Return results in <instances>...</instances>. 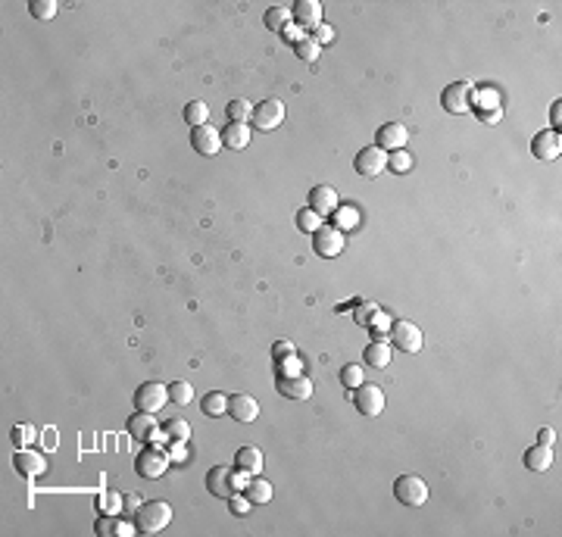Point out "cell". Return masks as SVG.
I'll return each instance as SVG.
<instances>
[{
  "label": "cell",
  "instance_id": "cell-1",
  "mask_svg": "<svg viewBox=\"0 0 562 537\" xmlns=\"http://www.w3.org/2000/svg\"><path fill=\"white\" fill-rule=\"evenodd\" d=\"M172 522V506L166 500H147L135 509V531L138 534H157Z\"/></svg>",
  "mask_w": 562,
  "mask_h": 537
},
{
  "label": "cell",
  "instance_id": "cell-2",
  "mask_svg": "<svg viewBox=\"0 0 562 537\" xmlns=\"http://www.w3.org/2000/svg\"><path fill=\"white\" fill-rule=\"evenodd\" d=\"M240 487H244V478H240L238 472H231L229 466H212L210 472H206V491L222 496V500H231Z\"/></svg>",
  "mask_w": 562,
  "mask_h": 537
},
{
  "label": "cell",
  "instance_id": "cell-3",
  "mask_svg": "<svg viewBox=\"0 0 562 537\" xmlns=\"http://www.w3.org/2000/svg\"><path fill=\"white\" fill-rule=\"evenodd\" d=\"M391 344L403 353H419L422 350V328L410 319H397L391 325Z\"/></svg>",
  "mask_w": 562,
  "mask_h": 537
},
{
  "label": "cell",
  "instance_id": "cell-4",
  "mask_svg": "<svg viewBox=\"0 0 562 537\" xmlns=\"http://www.w3.org/2000/svg\"><path fill=\"white\" fill-rule=\"evenodd\" d=\"M394 496H397L403 506H422L428 500V485L419 475H400L397 485H394Z\"/></svg>",
  "mask_w": 562,
  "mask_h": 537
},
{
  "label": "cell",
  "instance_id": "cell-5",
  "mask_svg": "<svg viewBox=\"0 0 562 537\" xmlns=\"http://www.w3.org/2000/svg\"><path fill=\"white\" fill-rule=\"evenodd\" d=\"M312 250H316L319 257H325V259L338 257V253L344 250V234H340V228L322 222L316 231H312Z\"/></svg>",
  "mask_w": 562,
  "mask_h": 537
},
{
  "label": "cell",
  "instance_id": "cell-6",
  "mask_svg": "<svg viewBox=\"0 0 562 537\" xmlns=\"http://www.w3.org/2000/svg\"><path fill=\"white\" fill-rule=\"evenodd\" d=\"M169 403V387H163L159 381H144L135 391V406L140 413H159Z\"/></svg>",
  "mask_w": 562,
  "mask_h": 537
},
{
  "label": "cell",
  "instance_id": "cell-7",
  "mask_svg": "<svg viewBox=\"0 0 562 537\" xmlns=\"http://www.w3.org/2000/svg\"><path fill=\"white\" fill-rule=\"evenodd\" d=\"M135 468H138V475L140 478H159V475L169 468V459H166V453L163 450H157V447H147V450H140V453L135 456Z\"/></svg>",
  "mask_w": 562,
  "mask_h": 537
},
{
  "label": "cell",
  "instance_id": "cell-8",
  "mask_svg": "<svg viewBox=\"0 0 562 537\" xmlns=\"http://www.w3.org/2000/svg\"><path fill=\"white\" fill-rule=\"evenodd\" d=\"M353 403H356V409L366 419H375V415H381V409H384V391H381L378 385H359L356 394H353Z\"/></svg>",
  "mask_w": 562,
  "mask_h": 537
},
{
  "label": "cell",
  "instance_id": "cell-9",
  "mask_svg": "<svg viewBox=\"0 0 562 537\" xmlns=\"http://www.w3.org/2000/svg\"><path fill=\"white\" fill-rule=\"evenodd\" d=\"M291 19L300 29L316 31L319 25H322V3H319V0H297V3L291 6Z\"/></svg>",
  "mask_w": 562,
  "mask_h": 537
},
{
  "label": "cell",
  "instance_id": "cell-10",
  "mask_svg": "<svg viewBox=\"0 0 562 537\" xmlns=\"http://www.w3.org/2000/svg\"><path fill=\"white\" fill-rule=\"evenodd\" d=\"M281 119H284V103H281V100H263V103L253 110L250 122L257 125V131H272L281 125Z\"/></svg>",
  "mask_w": 562,
  "mask_h": 537
},
{
  "label": "cell",
  "instance_id": "cell-11",
  "mask_svg": "<svg viewBox=\"0 0 562 537\" xmlns=\"http://www.w3.org/2000/svg\"><path fill=\"white\" fill-rule=\"evenodd\" d=\"M275 387H278L281 397H287V400H310L312 397V381L300 372L297 375H278Z\"/></svg>",
  "mask_w": 562,
  "mask_h": 537
},
{
  "label": "cell",
  "instance_id": "cell-12",
  "mask_svg": "<svg viewBox=\"0 0 562 537\" xmlns=\"http://www.w3.org/2000/svg\"><path fill=\"white\" fill-rule=\"evenodd\" d=\"M472 85L468 82H453V85H447V91L440 94V103H444V110L447 113H466L468 110V103H472Z\"/></svg>",
  "mask_w": 562,
  "mask_h": 537
},
{
  "label": "cell",
  "instance_id": "cell-13",
  "mask_svg": "<svg viewBox=\"0 0 562 537\" xmlns=\"http://www.w3.org/2000/svg\"><path fill=\"white\" fill-rule=\"evenodd\" d=\"M353 166H356L359 176L375 178V176H381V172L387 169V157H384V150H381V147H366V150L356 153Z\"/></svg>",
  "mask_w": 562,
  "mask_h": 537
},
{
  "label": "cell",
  "instance_id": "cell-14",
  "mask_svg": "<svg viewBox=\"0 0 562 537\" xmlns=\"http://www.w3.org/2000/svg\"><path fill=\"white\" fill-rule=\"evenodd\" d=\"M191 144L200 157H212V153H219V147H222V131L212 129L210 122L197 125V129L191 131Z\"/></svg>",
  "mask_w": 562,
  "mask_h": 537
},
{
  "label": "cell",
  "instance_id": "cell-15",
  "mask_svg": "<svg viewBox=\"0 0 562 537\" xmlns=\"http://www.w3.org/2000/svg\"><path fill=\"white\" fill-rule=\"evenodd\" d=\"M13 466H16V472L22 475V478H38V475L47 472L44 456L35 453V450H25V447H19V453L13 456Z\"/></svg>",
  "mask_w": 562,
  "mask_h": 537
},
{
  "label": "cell",
  "instance_id": "cell-16",
  "mask_svg": "<svg viewBox=\"0 0 562 537\" xmlns=\"http://www.w3.org/2000/svg\"><path fill=\"white\" fill-rule=\"evenodd\" d=\"M129 431L140 444H150V441L159 438V425H157V419H153V413H140V409L129 419Z\"/></svg>",
  "mask_w": 562,
  "mask_h": 537
},
{
  "label": "cell",
  "instance_id": "cell-17",
  "mask_svg": "<svg viewBox=\"0 0 562 537\" xmlns=\"http://www.w3.org/2000/svg\"><path fill=\"white\" fill-rule=\"evenodd\" d=\"M375 141H378L381 150H403L406 141H410V131H406V125H400V122H387L378 129Z\"/></svg>",
  "mask_w": 562,
  "mask_h": 537
},
{
  "label": "cell",
  "instance_id": "cell-18",
  "mask_svg": "<svg viewBox=\"0 0 562 537\" xmlns=\"http://www.w3.org/2000/svg\"><path fill=\"white\" fill-rule=\"evenodd\" d=\"M229 415L234 422H257L259 415V403L250 397V394H231L229 397Z\"/></svg>",
  "mask_w": 562,
  "mask_h": 537
},
{
  "label": "cell",
  "instance_id": "cell-19",
  "mask_svg": "<svg viewBox=\"0 0 562 537\" xmlns=\"http://www.w3.org/2000/svg\"><path fill=\"white\" fill-rule=\"evenodd\" d=\"M531 153L538 159H556L562 153V141H559V131H540L538 138L531 141Z\"/></svg>",
  "mask_w": 562,
  "mask_h": 537
},
{
  "label": "cell",
  "instance_id": "cell-20",
  "mask_svg": "<svg viewBox=\"0 0 562 537\" xmlns=\"http://www.w3.org/2000/svg\"><path fill=\"white\" fill-rule=\"evenodd\" d=\"M310 210L319 213V216H328V213L338 210V194H334V187L328 185H316L310 191Z\"/></svg>",
  "mask_w": 562,
  "mask_h": 537
},
{
  "label": "cell",
  "instance_id": "cell-21",
  "mask_svg": "<svg viewBox=\"0 0 562 537\" xmlns=\"http://www.w3.org/2000/svg\"><path fill=\"white\" fill-rule=\"evenodd\" d=\"M234 468H238L240 475H259V468H263V453H259L257 447H240L238 456H234Z\"/></svg>",
  "mask_w": 562,
  "mask_h": 537
},
{
  "label": "cell",
  "instance_id": "cell-22",
  "mask_svg": "<svg viewBox=\"0 0 562 537\" xmlns=\"http://www.w3.org/2000/svg\"><path fill=\"white\" fill-rule=\"evenodd\" d=\"M250 144V129L244 122H229V129L222 131V147H231V150H244Z\"/></svg>",
  "mask_w": 562,
  "mask_h": 537
},
{
  "label": "cell",
  "instance_id": "cell-23",
  "mask_svg": "<svg viewBox=\"0 0 562 537\" xmlns=\"http://www.w3.org/2000/svg\"><path fill=\"white\" fill-rule=\"evenodd\" d=\"M525 466L531 468V472H547V468L553 466V450L544 447V444H534L525 453Z\"/></svg>",
  "mask_w": 562,
  "mask_h": 537
},
{
  "label": "cell",
  "instance_id": "cell-24",
  "mask_svg": "<svg viewBox=\"0 0 562 537\" xmlns=\"http://www.w3.org/2000/svg\"><path fill=\"white\" fill-rule=\"evenodd\" d=\"M263 19H266V29L275 31V35H284V31L291 29V22H294L287 6H272V10H266Z\"/></svg>",
  "mask_w": 562,
  "mask_h": 537
},
{
  "label": "cell",
  "instance_id": "cell-25",
  "mask_svg": "<svg viewBox=\"0 0 562 537\" xmlns=\"http://www.w3.org/2000/svg\"><path fill=\"white\" fill-rule=\"evenodd\" d=\"M366 362H369L372 368H384L387 362H391V344H384V338L372 341V344L366 347Z\"/></svg>",
  "mask_w": 562,
  "mask_h": 537
},
{
  "label": "cell",
  "instance_id": "cell-26",
  "mask_svg": "<svg viewBox=\"0 0 562 537\" xmlns=\"http://www.w3.org/2000/svg\"><path fill=\"white\" fill-rule=\"evenodd\" d=\"M94 531H97L100 537H122V534H131V525L119 522L116 515H103V519H97Z\"/></svg>",
  "mask_w": 562,
  "mask_h": 537
},
{
  "label": "cell",
  "instance_id": "cell-27",
  "mask_svg": "<svg viewBox=\"0 0 562 537\" xmlns=\"http://www.w3.org/2000/svg\"><path fill=\"white\" fill-rule=\"evenodd\" d=\"M294 53H297V59H303V63H316L319 53H322V44L316 41V38H297L294 41Z\"/></svg>",
  "mask_w": 562,
  "mask_h": 537
},
{
  "label": "cell",
  "instance_id": "cell-28",
  "mask_svg": "<svg viewBox=\"0 0 562 537\" xmlns=\"http://www.w3.org/2000/svg\"><path fill=\"white\" fill-rule=\"evenodd\" d=\"M244 496L250 503H259V506H263V503L272 500V485H269V481H263V478L247 481V485H244Z\"/></svg>",
  "mask_w": 562,
  "mask_h": 537
},
{
  "label": "cell",
  "instance_id": "cell-29",
  "mask_svg": "<svg viewBox=\"0 0 562 537\" xmlns=\"http://www.w3.org/2000/svg\"><path fill=\"white\" fill-rule=\"evenodd\" d=\"M472 103L478 106V113L481 110H487V116H493V113H500V97H497V91H472ZM484 116V119H487Z\"/></svg>",
  "mask_w": 562,
  "mask_h": 537
},
{
  "label": "cell",
  "instance_id": "cell-30",
  "mask_svg": "<svg viewBox=\"0 0 562 537\" xmlns=\"http://www.w3.org/2000/svg\"><path fill=\"white\" fill-rule=\"evenodd\" d=\"M206 119H210V106L203 103V100H191V103L185 106V122L187 125H206Z\"/></svg>",
  "mask_w": 562,
  "mask_h": 537
},
{
  "label": "cell",
  "instance_id": "cell-31",
  "mask_svg": "<svg viewBox=\"0 0 562 537\" xmlns=\"http://www.w3.org/2000/svg\"><path fill=\"white\" fill-rule=\"evenodd\" d=\"M200 406H203L206 415H222V413H229V394L212 391V394H206Z\"/></svg>",
  "mask_w": 562,
  "mask_h": 537
},
{
  "label": "cell",
  "instance_id": "cell-32",
  "mask_svg": "<svg viewBox=\"0 0 562 537\" xmlns=\"http://www.w3.org/2000/svg\"><path fill=\"white\" fill-rule=\"evenodd\" d=\"M225 113H229V122H250L253 119V106L247 103V100H231L229 106H225Z\"/></svg>",
  "mask_w": 562,
  "mask_h": 537
},
{
  "label": "cell",
  "instance_id": "cell-33",
  "mask_svg": "<svg viewBox=\"0 0 562 537\" xmlns=\"http://www.w3.org/2000/svg\"><path fill=\"white\" fill-rule=\"evenodd\" d=\"M97 509L103 515H119V509H122V496H119L116 491H106L97 496Z\"/></svg>",
  "mask_w": 562,
  "mask_h": 537
},
{
  "label": "cell",
  "instance_id": "cell-34",
  "mask_svg": "<svg viewBox=\"0 0 562 537\" xmlns=\"http://www.w3.org/2000/svg\"><path fill=\"white\" fill-rule=\"evenodd\" d=\"M340 381H344V387H350V391H356L359 385H363V368L356 366V362H350V366L340 368Z\"/></svg>",
  "mask_w": 562,
  "mask_h": 537
},
{
  "label": "cell",
  "instance_id": "cell-35",
  "mask_svg": "<svg viewBox=\"0 0 562 537\" xmlns=\"http://www.w3.org/2000/svg\"><path fill=\"white\" fill-rule=\"evenodd\" d=\"M191 397H194V387L187 385V381H175V385L169 387V400H172V403H178V406L191 403Z\"/></svg>",
  "mask_w": 562,
  "mask_h": 537
},
{
  "label": "cell",
  "instance_id": "cell-36",
  "mask_svg": "<svg viewBox=\"0 0 562 537\" xmlns=\"http://www.w3.org/2000/svg\"><path fill=\"white\" fill-rule=\"evenodd\" d=\"M319 225H322V216H319V213H312V210H300L297 213V228H300V231H316V228Z\"/></svg>",
  "mask_w": 562,
  "mask_h": 537
},
{
  "label": "cell",
  "instance_id": "cell-37",
  "mask_svg": "<svg viewBox=\"0 0 562 537\" xmlns=\"http://www.w3.org/2000/svg\"><path fill=\"white\" fill-rule=\"evenodd\" d=\"M29 10H31V16L35 19H53L57 16V3H53V0H31Z\"/></svg>",
  "mask_w": 562,
  "mask_h": 537
},
{
  "label": "cell",
  "instance_id": "cell-38",
  "mask_svg": "<svg viewBox=\"0 0 562 537\" xmlns=\"http://www.w3.org/2000/svg\"><path fill=\"white\" fill-rule=\"evenodd\" d=\"M166 434H169L172 441H185L187 444V438H191V425H187L185 419H172L169 425H166Z\"/></svg>",
  "mask_w": 562,
  "mask_h": 537
},
{
  "label": "cell",
  "instance_id": "cell-39",
  "mask_svg": "<svg viewBox=\"0 0 562 537\" xmlns=\"http://www.w3.org/2000/svg\"><path fill=\"white\" fill-rule=\"evenodd\" d=\"M387 166H391L394 172H400V176H406V172L412 169V157L410 153H403V150H394V157L387 159Z\"/></svg>",
  "mask_w": 562,
  "mask_h": 537
},
{
  "label": "cell",
  "instance_id": "cell-40",
  "mask_svg": "<svg viewBox=\"0 0 562 537\" xmlns=\"http://www.w3.org/2000/svg\"><path fill=\"white\" fill-rule=\"evenodd\" d=\"M31 441H35V428H31V425H16V428H13V444L29 447Z\"/></svg>",
  "mask_w": 562,
  "mask_h": 537
},
{
  "label": "cell",
  "instance_id": "cell-41",
  "mask_svg": "<svg viewBox=\"0 0 562 537\" xmlns=\"http://www.w3.org/2000/svg\"><path fill=\"white\" fill-rule=\"evenodd\" d=\"M229 506H231V513H234V515H244V513H247V509H250V506H253V503H250V500H247V496H244V494H234V496H231V500H229Z\"/></svg>",
  "mask_w": 562,
  "mask_h": 537
},
{
  "label": "cell",
  "instance_id": "cell-42",
  "mask_svg": "<svg viewBox=\"0 0 562 537\" xmlns=\"http://www.w3.org/2000/svg\"><path fill=\"white\" fill-rule=\"evenodd\" d=\"M272 353H275V359H294V347L291 341H275V347H272Z\"/></svg>",
  "mask_w": 562,
  "mask_h": 537
},
{
  "label": "cell",
  "instance_id": "cell-43",
  "mask_svg": "<svg viewBox=\"0 0 562 537\" xmlns=\"http://www.w3.org/2000/svg\"><path fill=\"white\" fill-rule=\"evenodd\" d=\"M372 313H375V303H356V322L359 325H369V319H372Z\"/></svg>",
  "mask_w": 562,
  "mask_h": 537
},
{
  "label": "cell",
  "instance_id": "cell-44",
  "mask_svg": "<svg viewBox=\"0 0 562 537\" xmlns=\"http://www.w3.org/2000/svg\"><path fill=\"white\" fill-rule=\"evenodd\" d=\"M350 225H356V213H353V210H340L338 213V225H334V228H350Z\"/></svg>",
  "mask_w": 562,
  "mask_h": 537
},
{
  "label": "cell",
  "instance_id": "cell-45",
  "mask_svg": "<svg viewBox=\"0 0 562 537\" xmlns=\"http://www.w3.org/2000/svg\"><path fill=\"white\" fill-rule=\"evenodd\" d=\"M369 325L375 328V334H381V331L387 328V313H378V310H375V313H372V319H369Z\"/></svg>",
  "mask_w": 562,
  "mask_h": 537
},
{
  "label": "cell",
  "instance_id": "cell-46",
  "mask_svg": "<svg viewBox=\"0 0 562 537\" xmlns=\"http://www.w3.org/2000/svg\"><path fill=\"white\" fill-rule=\"evenodd\" d=\"M553 441H556V431H553V428H540V434H538V444L550 447Z\"/></svg>",
  "mask_w": 562,
  "mask_h": 537
},
{
  "label": "cell",
  "instance_id": "cell-47",
  "mask_svg": "<svg viewBox=\"0 0 562 537\" xmlns=\"http://www.w3.org/2000/svg\"><path fill=\"white\" fill-rule=\"evenodd\" d=\"M331 38H334V31H331V29H325V25H319V29H316V41H319V44L331 41Z\"/></svg>",
  "mask_w": 562,
  "mask_h": 537
},
{
  "label": "cell",
  "instance_id": "cell-48",
  "mask_svg": "<svg viewBox=\"0 0 562 537\" xmlns=\"http://www.w3.org/2000/svg\"><path fill=\"white\" fill-rule=\"evenodd\" d=\"M550 116H553V125H556V129H553V131H559V122H562V100H556V103H553V110H550Z\"/></svg>",
  "mask_w": 562,
  "mask_h": 537
},
{
  "label": "cell",
  "instance_id": "cell-49",
  "mask_svg": "<svg viewBox=\"0 0 562 537\" xmlns=\"http://www.w3.org/2000/svg\"><path fill=\"white\" fill-rule=\"evenodd\" d=\"M125 506H129V509H138V506H140V500H138V496H135V494H131V496H129V500H125Z\"/></svg>",
  "mask_w": 562,
  "mask_h": 537
}]
</instances>
